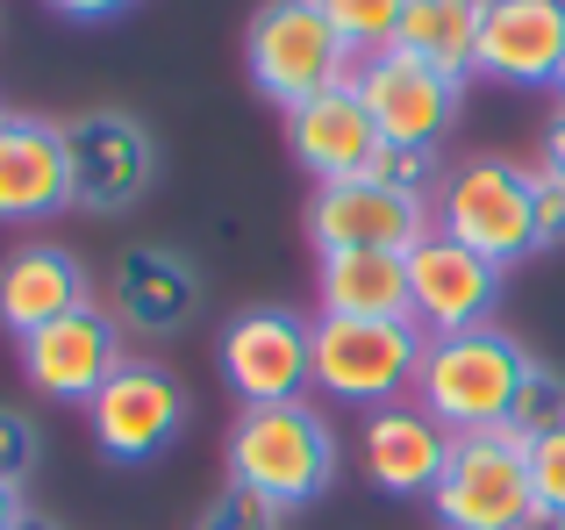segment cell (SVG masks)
Here are the masks:
<instances>
[{"label": "cell", "mask_w": 565, "mask_h": 530, "mask_svg": "<svg viewBox=\"0 0 565 530\" xmlns=\"http://www.w3.org/2000/svg\"><path fill=\"white\" fill-rule=\"evenodd\" d=\"M222 466H230L236 488L265 495L273 509L294 517V509H316L337 488L344 445H337L330 416L316 402H273V409H236L230 437H222Z\"/></svg>", "instance_id": "1"}, {"label": "cell", "mask_w": 565, "mask_h": 530, "mask_svg": "<svg viewBox=\"0 0 565 530\" xmlns=\"http://www.w3.org/2000/svg\"><path fill=\"white\" fill-rule=\"evenodd\" d=\"M530 359H537V351H530L515 330H501V322H480V330H458V337H429L408 394L451 437L501 431L509 409H515V388H523V373H530Z\"/></svg>", "instance_id": "2"}, {"label": "cell", "mask_w": 565, "mask_h": 530, "mask_svg": "<svg viewBox=\"0 0 565 530\" xmlns=\"http://www.w3.org/2000/svg\"><path fill=\"white\" fill-rule=\"evenodd\" d=\"M244 72L258 86V100H273L287 115L301 100L330 94V86H351L359 51L330 29V14L316 0H258V14L244 29Z\"/></svg>", "instance_id": "3"}, {"label": "cell", "mask_w": 565, "mask_h": 530, "mask_svg": "<svg viewBox=\"0 0 565 530\" xmlns=\"http://www.w3.org/2000/svg\"><path fill=\"white\" fill-rule=\"evenodd\" d=\"M437 230L458 237L466 252L494 258L501 273H515L523 258H537V166L515 158H466L444 172V187L429 194Z\"/></svg>", "instance_id": "4"}, {"label": "cell", "mask_w": 565, "mask_h": 530, "mask_svg": "<svg viewBox=\"0 0 565 530\" xmlns=\"http://www.w3.org/2000/svg\"><path fill=\"white\" fill-rule=\"evenodd\" d=\"M429 337L415 316H316V394L386 409L415 388Z\"/></svg>", "instance_id": "5"}, {"label": "cell", "mask_w": 565, "mask_h": 530, "mask_svg": "<svg viewBox=\"0 0 565 530\" xmlns=\"http://www.w3.org/2000/svg\"><path fill=\"white\" fill-rule=\"evenodd\" d=\"M215 373L244 409L308 402V388H316V322L279 301L236 308L215 337Z\"/></svg>", "instance_id": "6"}, {"label": "cell", "mask_w": 565, "mask_h": 530, "mask_svg": "<svg viewBox=\"0 0 565 530\" xmlns=\"http://www.w3.org/2000/svg\"><path fill=\"white\" fill-rule=\"evenodd\" d=\"M429 517H437V530H523L537 517L523 437L509 431L451 437V459H444L437 488H429Z\"/></svg>", "instance_id": "7"}, {"label": "cell", "mask_w": 565, "mask_h": 530, "mask_svg": "<svg viewBox=\"0 0 565 530\" xmlns=\"http://www.w3.org/2000/svg\"><path fill=\"white\" fill-rule=\"evenodd\" d=\"M65 158H72V209L79 215H129L158 187V137L129 108L65 115Z\"/></svg>", "instance_id": "8"}, {"label": "cell", "mask_w": 565, "mask_h": 530, "mask_svg": "<svg viewBox=\"0 0 565 530\" xmlns=\"http://www.w3.org/2000/svg\"><path fill=\"white\" fill-rule=\"evenodd\" d=\"M122 359H129V337H122V322H115L100 301H86V308H72V316L43 322V330L14 337V365H22L29 394L72 402V409L94 402V394L115 380Z\"/></svg>", "instance_id": "9"}, {"label": "cell", "mask_w": 565, "mask_h": 530, "mask_svg": "<svg viewBox=\"0 0 565 530\" xmlns=\"http://www.w3.org/2000/svg\"><path fill=\"white\" fill-rule=\"evenodd\" d=\"M86 423H94L100 459L151 466L158 452L186 431V388L158 359H122V365H115V380L86 402Z\"/></svg>", "instance_id": "10"}, {"label": "cell", "mask_w": 565, "mask_h": 530, "mask_svg": "<svg viewBox=\"0 0 565 530\" xmlns=\"http://www.w3.org/2000/svg\"><path fill=\"white\" fill-rule=\"evenodd\" d=\"M351 86H359L365 115L380 123L386 144H437L444 151V137L458 129V108H466V80H451V72L423 65V57H408V51L359 57Z\"/></svg>", "instance_id": "11"}, {"label": "cell", "mask_w": 565, "mask_h": 530, "mask_svg": "<svg viewBox=\"0 0 565 530\" xmlns=\"http://www.w3.org/2000/svg\"><path fill=\"white\" fill-rule=\"evenodd\" d=\"M429 230H437V209L380 180H330L308 194V244L316 252H415Z\"/></svg>", "instance_id": "12"}, {"label": "cell", "mask_w": 565, "mask_h": 530, "mask_svg": "<svg viewBox=\"0 0 565 530\" xmlns=\"http://www.w3.org/2000/svg\"><path fill=\"white\" fill-rule=\"evenodd\" d=\"M201 265H193L180 244H129L122 258H115V279H108V316L122 322V337H137V344H166V337H180L193 316H201Z\"/></svg>", "instance_id": "13"}, {"label": "cell", "mask_w": 565, "mask_h": 530, "mask_svg": "<svg viewBox=\"0 0 565 530\" xmlns=\"http://www.w3.org/2000/svg\"><path fill=\"white\" fill-rule=\"evenodd\" d=\"M501 265L466 252L458 237L429 230L423 244L408 252V316L423 322V337H458V330H480L494 322L501 308Z\"/></svg>", "instance_id": "14"}, {"label": "cell", "mask_w": 565, "mask_h": 530, "mask_svg": "<svg viewBox=\"0 0 565 530\" xmlns=\"http://www.w3.org/2000/svg\"><path fill=\"white\" fill-rule=\"evenodd\" d=\"M65 209H72L65 123L0 108V223L36 230V223H57Z\"/></svg>", "instance_id": "15"}, {"label": "cell", "mask_w": 565, "mask_h": 530, "mask_svg": "<svg viewBox=\"0 0 565 530\" xmlns=\"http://www.w3.org/2000/svg\"><path fill=\"white\" fill-rule=\"evenodd\" d=\"M444 459H451V431H444L415 394H401V402H386V409H365L359 466H365V480H373V495H386V502H429Z\"/></svg>", "instance_id": "16"}, {"label": "cell", "mask_w": 565, "mask_h": 530, "mask_svg": "<svg viewBox=\"0 0 565 530\" xmlns=\"http://www.w3.org/2000/svg\"><path fill=\"white\" fill-rule=\"evenodd\" d=\"M565 65V0H480V57L494 86H552Z\"/></svg>", "instance_id": "17"}, {"label": "cell", "mask_w": 565, "mask_h": 530, "mask_svg": "<svg viewBox=\"0 0 565 530\" xmlns=\"http://www.w3.org/2000/svg\"><path fill=\"white\" fill-rule=\"evenodd\" d=\"M380 151V123L365 115L359 86H330V94L287 108V158L316 187L330 180H365V158Z\"/></svg>", "instance_id": "18"}, {"label": "cell", "mask_w": 565, "mask_h": 530, "mask_svg": "<svg viewBox=\"0 0 565 530\" xmlns=\"http://www.w3.org/2000/svg\"><path fill=\"white\" fill-rule=\"evenodd\" d=\"M86 301H94V279H86L79 252H65L51 237H29L14 252H0V330L8 337H29Z\"/></svg>", "instance_id": "19"}, {"label": "cell", "mask_w": 565, "mask_h": 530, "mask_svg": "<svg viewBox=\"0 0 565 530\" xmlns=\"http://www.w3.org/2000/svg\"><path fill=\"white\" fill-rule=\"evenodd\" d=\"M322 316H408V252H316Z\"/></svg>", "instance_id": "20"}, {"label": "cell", "mask_w": 565, "mask_h": 530, "mask_svg": "<svg viewBox=\"0 0 565 530\" xmlns=\"http://www.w3.org/2000/svg\"><path fill=\"white\" fill-rule=\"evenodd\" d=\"M386 51H408V57H423V65L466 80L472 57H480V0H408Z\"/></svg>", "instance_id": "21"}, {"label": "cell", "mask_w": 565, "mask_h": 530, "mask_svg": "<svg viewBox=\"0 0 565 530\" xmlns=\"http://www.w3.org/2000/svg\"><path fill=\"white\" fill-rule=\"evenodd\" d=\"M558 423H565V373H558V365H544V359H530V373H523V388H515V409H509L501 431L530 445V437L558 431Z\"/></svg>", "instance_id": "22"}, {"label": "cell", "mask_w": 565, "mask_h": 530, "mask_svg": "<svg viewBox=\"0 0 565 530\" xmlns=\"http://www.w3.org/2000/svg\"><path fill=\"white\" fill-rule=\"evenodd\" d=\"M444 172H451V166H444L437 144H386V137H380V151L365 158V180L401 187V194H423V201L444 187Z\"/></svg>", "instance_id": "23"}, {"label": "cell", "mask_w": 565, "mask_h": 530, "mask_svg": "<svg viewBox=\"0 0 565 530\" xmlns=\"http://www.w3.org/2000/svg\"><path fill=\"white\" fill-rule=\"evenodd\" d=\"M316 8L330 14V29L351 43V51L373 57V51H386V43H394L401 8H408V0H316Z\"/></svg>", "instance_id": "24"}, {"label": "cell", "mask_w": 565, "mask_h": 530, "mask_svg": "<svg viewBox=\"0 0 565 530\" xmlns=\"http://www.w3.org/2000/svg\"><path fill=\"white\" fill-rule=\"evenodd\" d=\"M279 523H287V509H273L265 495L236 488V480H222L201 502V517H193V530H279Z\"/></svg>", "instance_id": "25"}, {"label": "cell", "mask_w": 565, "mask_h": 530, "mask_svg": "<svg viewBox=\"0 0 565 530\" xmlns=\"http://www.w3.org/2000/svg\"><path fill=\"white\" fill-rule=\"evenodd\" d=\"M36 466H43V431H36V416L0 402V488L22 495L29 480H36Z\"/></svg>", "instance_id": "26"}, {"label": "cell", "mask_w": 565, "mask_h": 530, "mask_svg": "<svg viewBox=\"0 0 565 530\" xmlns=\"http://www.w3.org/2000/svg\"><path fill=\"white\" fill-rule=\"evenodd\" d=\"M523 466H530V495H537V509L565 517V423H558V431H544V437H530Z\"/></svg>", "instance_id": "27"}, {"label": "cell", "mask_w": 565, "mask_h": 530, "mask_svg": "<svg viewBox=\"0 0 565 530\" xmlns=\"http://www.w3.org/2000/svg\"><path fill=\"white\" fill-rule=\"evenodd\" d=\"M537 252H565V180L537 172Z\"/></svg>", "instance_id": "28"}, {"label": "cell", "mask_w": 565, "mask_h": 530, "mask_svg": "<svg viewBox=\"0 0 565 530\" xmlns=\"http://www.w3.org/2000/svg\"><path fill=\"white\" fill-rule=\"evenodd\" d=\"M43 8H51L57 22H115V14H129L137 0H43Z\"/></svg>", "instance_id": "29"}, {"label": "cell", "mask_w": 565, "mask_h": 530, "mask_svg": "<svg viewBox=\"0 0 565 530\" xmlns=\"http://www.w3.org/2000/svg\"><path fill=\"white\" fill-rule=\"evenodd\" d=\"M537 172H552V180H565V108L544 123V137H537Z\"/></svg>", "instance_id": "30"}, {"label": "cell", "mask_w": 565, "mask_h": 530, "mask_svg": "<svg viewBox=\"0 0 565 530\" xmlns=\"http://www.w3.org/2000/svg\"><path fill=\"white\" fill-rule=\"evenodd\" d=\"M22 509H29L22 495H14V488H0V530H14V523H22Z\"/></svg>", "instance_id": "31"}, {"label": "cell", "mask_w": 565, "mask_h": 530, "mask_svg": "<svg viewBox=\"0 0 565 530\" xmlns=\"http://www.w3.org/2000/svg\"><path fill=\"white\" fill-rule=\"evenodd\" d=\"M14 530H57V517H36V509H22V523Z\"/></svg>", "instance_id": "32"}, {"label": "cell", "mask_w": 565, "mask_h": 530, "mask_svg": "<svg viewBox=\"0 0 565 530\" xmlns=\"http://www.w3.org/2000/svg\"><path fill=\"white\" fill-rule=\"evenodd\" d=\"M523 530H565V517H552V509H537V517H530Z\"/></svg>", "instance_id": "33"}, {"label": "cell", "mask_w": 565, "mask_h": 530, "mask_svg": "<svg viewBox=\"0 0 565 530\" xmlns=\"http://www.w3.org/2000/svg\"><path fill=\"white\" fill-rule=\"evenodd\" d=\"M552 94H558V108H565V65H558V80H552Z\"/></svg>", "instance_id": "34"}]
</instances>
